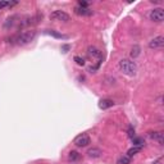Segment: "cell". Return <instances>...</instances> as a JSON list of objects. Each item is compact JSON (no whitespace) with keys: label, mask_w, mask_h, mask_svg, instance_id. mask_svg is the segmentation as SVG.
I'll use <instances>...</instances> for the list:
<instances>
[{"label":"cell","mask_w":164,"mask_h":164,"mask_svg":"<svg viewBox=\"0 0 164 164\" xmlns=\"http://www.w3.org/2000/svg\"><path fill=\"white\" fill-rule=\"evenodd\" d=\"M119 68L127 76H135L136 72H137V65H136L135 62L130 60V59H122L119 62Z\"/></svg>","instance_id":"6da1fadb"},{"label":"cell","mask_w":164,"mask_h":164,"mask_svg":"<svg viewBox=\"0 0 164 164\" xmlns=\"http://www.w3.org/2000/svg\"><path fill=\"white\" fill-rule=\"evenodd\" d=\"M33 37H35V31H27V32L18 35L15 40H17V44H19V45H26V44L31 42L33 40Z\"/></svg>","instance_id":"7a4b0ae2"},{"label":"cell","mask_w":164,"mask_h":164,"mask_svg":"<svg viewBox=\"0 0 164 164\" xmlns=\"http://www.w3.org/2000/svg\"><path fill=\"white\" fill-rule=\"evenodd\" d=\"M150 19L153 22H161L164 19V10L161 8H155L150 12Z\"/></svg>","instance_id":"3957f363"},{"label":"cell","mask_w":164,"mask_h":164,"mask_svg":"<svg viewBox=\"0 0 164 164\" xmlns=\"http://www.w3.org/2000/svg\"><path fill=\"white\" fill-rule=\"evenodd\" d=\"M50 19L54 20H62V22H68L69 20V15L67 14L63 10H55L54 13L50 14Z\"/></svg>","instance_id":"277c9868"},{"label":"cell","mask_w":164,"mask_h":164,"mask_svg":"<svg viewBox=\"0 0 164 164\" xmlns=\"http://www.w3.org/2000/svg\"><path fill=\"white\" fill-rule=\"evenodd\" d=\"M73 142H74V145L78 146V147H83V146H87L90 144V137L86 133H82V135H78L74 138Z\"/></svg>","instance_id":"5b68a950"},{"label":"cell","mask_w":164,"mask_h":164,"mask_svg":"<svg viewBox=\"0 0 164 164\" xmlns=\"http://www.w3.org/2000/svg\"><path fill=\"white\" fill-rule=\"evenodd\" d=\"M150 49H161L164 46V37L163 36H158V37H154L153 40L149 42Z\"/></svg>","instance_id":"8992f818"},{"label":"cell","mask_w":164,"mask_h":164,"mask_svg":"<svg viewBox=\"0 0 164 164\" xmlns=\"http://www.w3.org/2000/svg\"><path fill=\"white\" fill-rule=\"evenodd\" d=\"M150 137L153 138V140L158 141L160 145H163V144H164V133L163 132H151Z\"/></svg>","instance_id":"52a82bcc"},{"label":"cell","mask_w":164,"mask_h":164,"mask_svg":"<svg viewBox=\"0 0 164 164\" xmlns=\"http://www.w3.org/2000/svg\"><path fill=\"white\" fill-rule=\"evenodd\" d=\"M74 13L78 15H91L92 10H90L89 8H81V7H76L74 8Z\"/></svg>","instance_id":"ba28073f"},{"label":"cell","mask_w":164,"mask_h":164,"mask_svg":"<svg viewBox=\"0 0 164 164\" xmlns=\"http://www.w3.org/2000/svg\"><path fill=\"white\" fill-rule=\"evenodd\" d=\"M113 105H114V102H113V100H110V99H102L99 101L100 109H108V108H112Z\"/></svg>","instance_id":"9c48e42d"},{"label":"cell","mask_w":164,"mask_h":164,"mask_svg":"<svg viewBox=\"0 0 164 164\" xmlns=\"http://www.w3.org/2000/svg\"><path fill=\"white\" fill-rule=\"evenodd\" d=\"M101 154H102V151L97 147H92V149H89V150H87V155H89L90 158H100Z\"/></svg>","instance_id":"30bf717a"},{"label":"cell","mask_w":164,"mask_h":164,"mask_svg":"<svg viewBox=\"0 0 164 164\" xmlns=\"http://www.w3.org/2000/svg\"><path fill=\"white\" fill-rule=\"evenodd\" d=\"M89 54H90L91 56H94V58H99V59L102 56L101 51L97 50L96 48H92V46H90V48H89Z\"/></svg>","instance_id":"8fae6325"},{"label":"cell","mask_w":164,"mask_h":164,"mask_svg":"<svg viewBox=\"0 0 164 164\" xmlns=\"http://www.w3.org/2000/svg\"><path fill=\"white\" fill-rule=\"evenodd\" d=\"M132 144L133 146H137V147H142L145 145V140L142 137H133L132 138Z\"/></svg>","instance_id":"7c38bea8"},{"label":"cell","mask_w":164,"mask_h":164,"mask_svg":"<svg viewBox=\"0 0 164 164\" xmlns=\"http://www.w3.org/2000/svg\"><path fill=\"white\" fill-rule=\"evenodd\" d=\"M141 149L142 147H137V146H133V147H131L130 150L127 151V156H130V158H132L133 155H136V154H138L141 151Z\"/></svg>","instance_id":"4fadbf2b"},{"label":"cell","mask_w":164,"mask_h":164,"mask_svg":"<svg viewBox=\"0 0 164 164\" xmlns=\"http://www.w3.org/2000/svg\"><path fill=\"white\" fill-rule=\"evenodd\" d=\"M45 33L54 36V37H56V38H65V36H64V35H60V33H58L56 31H54V30H46Z\"/></svg>","instance_id":"5bb4252c"},{"label":"cell","mask_w":164,"mask_h":164,"mask_svg":"<svg viewBox=\"0 0 164 164\" xmlns=\"http://www.w3.org/2000/svg\"><path fill=\"white\" fill-rule=\"evenodd\" d=\"M140 50H141L140 46L135 45L132 49H131V56H132V58H137V56L140 55Z\"/></svg>","instance_id":"9a60e30c"},{"label":"cell","mask_w":164,"mask_h":164,"mask_svg":"<svg viewBox=\"0 0 164 164\" xmlns=\"http://www.w3.org/2000/svg\"><path fill=\"white\" fill-rule=\"evenodd\" d=\"M117 163L118 164H131V158L127 156V155H123V156H120V158L118 159Z\"/></svg>","instance_id":"2e32d148"},{"label":"cell","mask_w":164,"mask_h":164,"mask_svg":"<svg viewBox=\"0 0 164 164\" xmlns=\"http://www.w3.org/2000/svg\"><path fill=\"white\" fill-rule=\"evenodd\" d=\"M68 159L69 160H72V161H74V160H77V159H79V154L77 153V151H74V150H72L71 153L68 154Z\"/></svg>","instance_id":"e0dca14e"},{"label":"cell","mask_w":164,"mask_h":164,"mask_svg":"<svg viewBox=\"0 0 164 164\" xmlns=\"http://www.w3.org/2000/svg\"><path fill=\"white\" fill-rule=\"evenodd\" d=\"M127 133H128V137H130V138H133V137H135V128H133L132 126H130V127H128Z\"/></svg>","instance_id":"ac0fdd59"},{"label":"cell","mask_w":164,"mask_h":164,"mask_svg":"<svg viewBox=\"0 0 164 164\" xmlns=\"http://www.w3.org/2000/svg\"><path fill=\"white\" fill-rule=\"evenodd\" d=\"M74 62H76L78 65H85V60L81 58V56H74Z\"/></svg>","instance_id":"d6986e66"},{"label":"cell","mask_w":164,"mask_h":164,"mask_svg":"<svg viewBox=\"0 0 164 164\" xmlns=\"http://www.w3.org/2000/svg\"><path fill=\"white\" fill-rule=\"evenodd\" d=\"M87 5H89L87 1H82V0L78 1V7H81V8H87Z\"/></svg>","instance_id":"ffe728a7"},{"label":"cell","mask_w":164,"mask_h":164,"mask_svg":"<svg viewBox=\"0 0 164 164\" xmlns=\"http://www.w3.org/2000/svg\"><path fill=\"white\" fill-rule=\"evenodd\" d=\"M5 7H9V1H0V9H4Z\"/></svg>","instance_id":"44dd1931"},{"label":"cell","mask_w":164,"mask_h":164,"mask_svg":"<svg viewBox=\"0 0 164 164\" xmlns=\"http://www.w3.org/2000/svg\"><path fill=\"white\" fill-rule=\"evenodd\" d=\"M154 164H161V163H160V161H155V163H154Z\"/></svg>","instance_id":"7402d4cb"}]
</instances>
